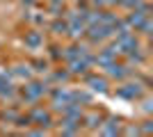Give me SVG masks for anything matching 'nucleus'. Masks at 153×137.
Segmentation results:
<instances>
[{"instance_id": "0eeeda50", "label": "nucleus", "mask_w": 153, "mask_h": 137, "mask_svg": "<svg viewBox=\"0 0 153 137\" xmlns=\"http://www.w3.org/2000/svg\"><path fill=\"white\" fill-rule=\"evenodd\" d=\"M82 82L89 87V91H108L110 89V80L105 76H98L94 71H87L82 76Z\"/></svg>"}, {"instance_id": "20e7f679", "label": "nucleus", "mask_w": 153, "mask_h": 137, "mask_svg": "<svg viewBox=\"0 0 153 137\" xmlns=\"http://www.w3.org/2000/svg\"><path fill=\"white\" fill-rule=\"evenodd\" d=\"M27 119H30V124L39 126V128H53V124H55V119H53V110L51 107H44V105H32L30 112H27Z\"/></svg>"}, {"instance_id": "aec40b11", "label": "nucleus", "mask_w": 153, "mask_h": 137, "mask_svg": "<svg viewBox=\"0 0 153 137\" xmlns=\"http://www.w3.org/2000/svg\"><path fill=\"white\" fill-rule=\"evenodd\" d=\"M46 59H48V62H62V46L51 44L46 48Z\"/></svg>"}, {"instance_id": "9d476101", "label": "nucleus", "mask_w": 153, "mask_h": 137, "mask_svg": "<svg viewBox=\"0 0 153 137\" xmlns=\"http://www.w3.org/2000/svg\"><path fill=\"white\" fill-rule=\"evenodd\" d=\"M57 130L62 133V135H80L82 126H80V121H78V119L59 117V121H57Z\"/></svg>"}, {"instance_id": "f257e3e1", "label": "nucleus", "mask_w": 153, "mask_h": 137, "mask_svg": "<svg viewBox=\"0 0 153 137\" xmlns=\"http://www.w3.org/2000/svg\"><path fill=\"white\" fill-rule=\"evenodd\" d=\"M48 89H51V85L46 80H25V85L19 87V103L34 105L44 96H48Z\"/></svg>"}, {"instance_id": "f8f14e48", "label": "nucleus", "mask_w": 153, "mask_h": 137, "mask_svg": "<svg viewBox=\"0 0 153 137\" xmlns=\"http://www.w3.org/2000/svg\"><path fill=\"white\" fill-rule=\"evenodd\" d=\"M146 19H149V14H144L142 9H128V14L123 16V21L128 23V27H130L133 32H135V30H137V27H140Z\"/></svg>"}, {"instance_id": "2eb2a0df", "label": "nucleus", "mask_w": 153, "mask_h": 137, "mask_svg": "<svg viewBox=\"0 0 153 137\" xmlns=\"http://www.w3.org/2000/svg\"><path fill=\"white\" fill-rule=\"evenodd\" d=\"M12 76L25 82V80H32V78H34V71H32L30 64H16V66L12 69Z\"/></svg>"}, {"instance_id": "a211bd4d", "label": "nucleus", "mask_w": 153, "mask_h": 137, "mask_svg": "<svg viewBox=\"0 0 153 137\" xmlns=\"http://www.w3.org/2000/svg\"><path fill=\"white\" fill-rule=\"evenodd\" d=\"M30 66H32V71L34 73H39V76H46V73L51 71V62H48V59H41V57H37V59H32L30 62Z\"/></svg>"}, {"instance_id": "39448f33", "label": "nucleus", "mask_w": 153, "mask_h": 137, "mask_svg": "<svg viewBox=\"0 0 153 137\" xmlns=\"http://www.w3.org/2000/svg\"><path fill=\"white\" fill-rule=\"evenodd\" d=\"M85 39L89 46H101L105 41L112 39V27L103 25V23H96V25H89L87 27V32H85Z\"/></svg>"}, {"instance_id": "5701e85b", "label": "nucleus", "mask_w": 153, "mask_h": 137, "mask_svg": "<svg viewBox=\"0 0 153 137\" xmlns=\"http://www.w3.org/2000/svg\"><path fill=\"white\" fill-rule=\"evenodd\" d=\"M142 124H144V126H140V130L144 133V135H149V133L153 130V121H151V119H144Z\"/></svg>"}, {"instance_id": "f03ea898", "label": "nucleus", "mask_w": 153, "mask_h": 137, "mask_svg": "<svg viewBox=\"0 0 153 137\" xmlns=\"http://www.w3.org/2000/svg\"><path fill=\"white\" fill-rule=\"evenodd\" d=\"M103 76L108 80H117V82H123V80H130L135 78V73H137V69H133L130 64H121L119 59H114V62H110V64L103 66Z\"/></svg>"}, {"instance_id": "4468645a", "label": "nucleus", "mask_w": 153, "mask_h": 137, "mask_svg": "<svg viewBox=\"0 0 153 137\" xmlns=\"http://www.w3.org/2000/svg\"><path fill=\"white\" fill-rule=\"evenodd\" d=\"M46 27H48L51 34H55V37H66V19H64V16L53 19L51 23H46Z\"/></svg>"}, {"instance_id": "dca6fc26", "label": "nucleus", "mask_w": 153, "mask_h": 137, "mask_svg": "<svg viewBox=\"0 0 153 137\" xmlns=\"http://www.w3.org/2000/svg\"><path fill=\"white\" fill-rule=\"evenodd\" d=\"M23 21L32 23L34 27H46V23H48L44 14H37V12H32V9H25V14H23Z\"/></svg>"}, {"instance_id": "f3484780", "label": "nucleus", "mask_w": 153, "mask_h": 137, "mask_svg": "<svg viewBox=\"0 0 153 137\" xmlns=\"http://www.w3.org/2000/svg\"><path fill=\"white\" fill-rule=\"evenodd\" d=\"M71 101H73V103H80V105H91L94 96H91V91H85V89H73V91H71Z\"/></svg>"}, {"instance_id": "423d86ee", "label": "nucleus", "mask_w": 153, "mask_h": 137, "mask_svg": "<svg viewBox=\"0 0 153 137\" xmlns=\"http://www.w3.org/2000/svg\"><path fill=\"white\" fill-rule=\"evenodd\" d=\"M85 32H87V25H85V21L80 16H71L66 19V37L73 41H80L85 39Z\"/></svg>"}, {"instance_id": "ddd939ff", "label": "nucleus", "mask_w": 153, "mask_h": 137, "mask_svg": "<svg viewBox=\"0 0 153 137\" xmlns=\"http://www.w3.org/2000/svg\"><path fill=\"white\" fill-rule=\"evenodd\" d=\"M66 69H69V73H71V78H82L87 71H91L89 66L85 64L82 59L78 57V59H71V62H66Z\"/></svg>"}, {"instance_id": "4be33fe9", "label": "nucleus", "mask_w": 153, "mask_h": 137, "mask_svg": "<svg viewBox=\"0 0 153 137\" xmlns=\"http://www.w3.org/2000/svg\"><path fill=\"white\" fill-rule=\"evenodd\" d=\"M121 133L123 135H142V130H140V126L135 124V126H126V128H121Z\"/></svg>"}, {"instance_id": "7ed1b4c3", "label": "nucleus", "mask_w": 153, "mask_h": 137, "mask_svg": "<svg viewBox=\"0 0 153 137\" xmlns=\"http://www.w3.org/2000/svg\"><path fill=\"white\" fill-rule=\"evenodd\" d=\"M114 94H117L119 98H123V101H133V103H135V101H140L144 94H149V89L142 85L137 78H130V82H126V80H123V85L117 87Z\"/></svg>"}, {"instance_id": "b1692460", "label": "nucleus", "mask_w": 153, "mask_h": 137, "mask_svg": "<svg viewBox=\"0 0 153 137\" xmlns=\"http://www.w3.org/2000/svg\"><path fill=\"white\" fill-rule=\"evenodd\" d=\"M21 5L25 7V9H34L39 5V0H21Z\"/></svg>"}, {"instance_id": "412c9836", "label": "nucleus", "mask_w": 153, "mask_h": 137, "mask_svg": "<svg viewBox=\"0 0 153 137\" xmlns=\"http://www.w3.org/2000/svg\"><path fill=\"white\" fill-rule=\"evenodd\" d=\"M135 32L140 34V37H144V39H149V37H151V32H153V23H151V16H149V19L144 21V23H142V25L137 27V30H135Z\"/></svg>"}, {"instance_id": "6e6552de", "label": "nucleus", "mask_w": 153, "mask_h": 137, "mask_svg": "<svg viewBox=\"0 0 153 137\" xmlns=\"http://www.w3.org/2000/svg\"><path fill=\"white\" fill-rule=\"evenodd\" d=\"M23 44H25V48H30V50H39V48L46 46V34L41 32L39 27H32V30H27V32L23 34Z\"/></svg>"}, {"instance_id": "9b49d317", "label": "nucleus", "mask_w": 153, "mask_h": 137, "mask_svg": "<svg viewBox=\"0 0 153 137\" xmlns=\"http://www.w3.org/2000/svg\"><path fill=\"white\" fill-rule=\"evenodd\" d=\"M101 121H103V114L101 112H96V110H85V114H82V119H80V126L82 128H87V130H96L98 126H101Z\"/></svg>"}, {"instance_id": "1a4fd4ad", "label": "nucleus", "mask_w": 153, "mask_h": 137, "mask_svg": "<svg viewBox=\"0 0 153 137\" xmlns=\"http://www.w3.org/2000/svg\"><path fill=\"white\" fill-rule=\"evenodd\" d=\"M121 119L117 117H103L101 126L96 128L94 133H98V135H121Z\"/></svg>"}, {"instance_id": "6ab92c4d", "label": "nucleus", "mask_w": 153, "mask_h": 137, "mask_svg": "<svg viewBox=\"0 0 153 137\" xmlns=\"http://www.w3.org/2000/svg\"><path fill=\"white\" fill-rule=\"evenodd\" d=\"M19 114H21L19 107H5V110H0V121L2 124H14L19 119Z\"/></svg>"}]
</instances>
